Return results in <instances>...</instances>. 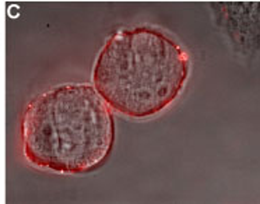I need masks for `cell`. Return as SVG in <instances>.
Instances as JSON below:
<instances>
[{"label":"cell","instance_id":"obj_1","mask_svg":"<svg viewBox=\"0 0 260 204\" xmlns=\"http://www.w3.org/2000/svg\"><path fill=\"white\" fill-rule=\"evenodd\" d=\"M116 140L112 109L94 85H53L29 99L21 118V146L35 168L63 175L100 169Z\"/></svg>","mask_w":260,"mask_h":204},{"label":"cell","instance_id":"obj_2","mask_svg":"<svg viewBox=\"0 0 260 204\" xmlns=\"http://www.w3.org/2000/svg\"><path fill=\"white\" fill-rule=\"evenodd\" d=\"M192 62L181 42L159 27L139 25L112 34L96 55L92 85L112 111L144 120L182 95Z\"/></svg>","mask_w":260,"mask_h":204}]
</instances>
